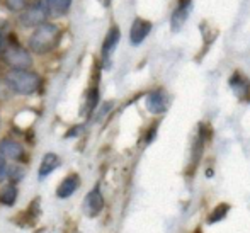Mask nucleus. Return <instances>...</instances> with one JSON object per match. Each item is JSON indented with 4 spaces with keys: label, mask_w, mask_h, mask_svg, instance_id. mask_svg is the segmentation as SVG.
<instances>
[{
    "label": "nucleus",
    "mask_w": 250,
    "mask_h": 233,
    "mask_svg": "<svg viewBox=\"0 0 250 233\" xmlns=\"http://www.w3.org/2000/svg\"><path fill=\"white\" fill-rule=\"evenodd\" d=\"M5 84L14 94L31 95L41 87V79L29 70H10L5 75Z\"/></svg>",
    "instance_id": "nucleus-1"
},
{
    "label": "nucleus",
    "mask_w": 250,
    "mask_h": 233,
    "mask_svg": "<svg viewBox=\"0 0 250 233\" xmlns=\"http://www.w3.org/2000/svg\"><path fill=\"white\" fill-rule=\"evenodd\" d=\"M60 41V29L55 24H41L36 27L29 40V49L38 55L50 53L56 48Z\"/></svg>",
    "instance_id": "nucleus-2"
},
{
    "label": "nucleus",
    "mask_w": 250,
    "mask_h": 233,
    "mask_svg": "<svg viewBox=\"0 0 250 233\" xmlns=\"http://www.w3.org/2000/svg\"><path fill=\"white\" fill-rule=\"evenodd\" d=\"M3 62L12 66V70H26L27 66H31L33 58H31L29 51L21 48L19 44L10 43L3 48Z\"/></svg>",
    "instance_id": "nucleus-3"
},
{
    "label": "nucleus",
    "mask_w": 250,
    "mask_h": 233,
    "mask_svg": "<svg viewBox=\"0 0 250 233\" xmlns=\"http://www.w3.org/2000/svg\"><path fill=\"white\" fill-rule=\"evenodd\" d=\"M48 2H38L34 5H31L29 9H26L21 14L19 21L22 26L33 27V26H41L48 17Z\"/></svg>",
    "instance_id": "nucleus-4"
},
{
    "label": "nucleus",
    "mask_w": 250,
    "mask_h": 233,
    "mask_svg": "<svg viewBox=\"0 0 250 233\" xmlns=\"http://www.w3.org/2000/svg\"><path fill=\"white\" fill-rule=\"evenodd\" d=\"M191 10H192V0H179L177 7H175L170 16V27L174 33H179L182 29L186 21L191 16Z\"/></svg>",
    "instance_id": "nucleus-5"
},
{
    "label": "nucleus",
    "mask_w": 250,
    "mask_h": 233,
    "mask_svg": "<svg viewBox=\"0 0 250 233\" xmlns=\"http://www.w3.org/2000/svg\"><path fill=\"white\" fill-rule=\"evenodd\" d=\"M146 109L151 114H164L168 109V95L165 90L157 89L146 95Z\"/></svg>",
    "instance_id": "nucleus-6"
},
{
    "label": "nucleus",
    "mask_w": 250,
    "mask_h": 233,
    "mask_svg": "<svg viewBox=\"0 0 250 233\" xmlns=\"http://www.w3.org/2000/svg\"><path fill=\"white\" fill-rule=\"evenodd\" d=\"M151 31V22L150 21H145V19H136L133 22L131 29H129V41H131L133 46H138L142 44L143 41L146 40V36L150 34Z\"/></svg>",
    "instance_id": "nucleus-7"
},
{
    "label": "nucleus",
    "mask_w": 250,
    "mask_h": 233,
    "mask_svg": "<svg viewBox=\"0 0 250 233\" xmlns=\"http://www.w3.org/2000/svg\"><path fill=\"white\" fill-rule=\"evenodd\" d=\"M102 208H104V197H102L101 191L96 187V189L87 194L85 201H83V210H85V213L89 216H97L102 211Z\"/></svg>",
    "instance_id": "nucleus-8"
},
{
    "label": "nucleus",
    "mask_w": 250,
    "mask_h": 233,
    "mask_svg": "<svg viewBox=\"0 0 250 233\" xmlns=\"http://www.w3.org/2000/svg\"><path fill=\"white\" fill-rule=\"evenodd\" d=\"M0 155L10 160H24V148L14 140H2L0 141Z\"/></svg>",
    "instance_id": "nucleus-9"
},
{
    "label": "nucleus",
    "mask_w": 250,
    "mask_h": 233,
    "mask_svg": "<svg viewBox=\"0 0 250 233\" xmlns=\"http://www.w3.org/2000/svg\"><path fill=\"white\" fill-rule=\"evenodd\" d=\"M230 87L240 101H249L250 99V82L244 75L235 73V75L230 79Z\"/></svg>",
    "instance_id": "nucleus-10"
},
{
    "label": "nucleus",
    "mask_w": 250,
    "mask_h": 233,
    "mask_svg": "<svg viewBox=\"0 0 250 233\" xmlns=\"http://www.w3.org/2000/svg\"><path fill=\"white\" fill-rule=\"evenodd\" d=\"M79 186H80V177H79V175H77V174L68 175V177H66L65 181L58 186V189H56V196L62 197V199L70 197L77 189H79Z\"/></svg>",
    "instance_id": "nucleus-11"
},
{
    "label": "nucleus",
    "mask_w": 250,
    "mask_h": 233,
    "mask_svg": "<svg viewBox=\"0 0 250 233\" xmlns=\"http://www.w3.org/2000/svg\"><path fill=\"white\" fill-rule=\"evenodd\" d=\"M60 157L56 153H46L41 160V165H40V179H46L48 175L51 174L53 170L60 167Z\"/></svg>",
    "instance_id": "nucleus-12"
},
{
    "label": "nucleus",
    "mask_w": 250,
    "mask_h": 233,
    "mask_svg": "<svg viewBox=\"0 0 250 233\" xmlns=\"http://www.w3.org/2000/svg\"><path fill=\"white\" fill-rule=\"evenodd\" d=\"M119 36H121V33H119L118 27H111V29H109L107 36H105V40H104V44H102V56H104L105 62H107L109 55L114 51L116 44L119 43Z\"/></svg>",
    "instance_id": "nucleus-13"
},
{
    "label": "nucleus",
    "mask_w": 250,
    "mask_h": 233,
    "mask_svg": "<svg viewBox=\"0 0 250 233\" xmlns=\"http://www.w3.org/2000/svg\"><path fill=\"white\" fill-rule=\"evenodd\" d=\"M70 5L72 0H48V12L55 17H62L70 10Z\"/></svg>",
    "instance_id": "nucleus-14"
},
{
    "label": "nucleus",
    "mask_w": 250,
    "mask_h": 233,
    "mask_svg": "<svg viewBox=\"0 0 250 233\" xmlns=\"http://www.w3.org/2000/svg\"><path fill=\"white\" fill-rule=\"evenodd\" d=\"M17 199V187L14 184L5 186L0 191V203L5 204V206H12Z\"/></svg>",
    "instance_id": "nucleus-15"
},
{
    "label": "nucleus",
    "mask_w": 250,
    "mask_h": 233,
    "mask_svg": "<svg viewBox=\"0 0 250 233\" xmlns=\"http://www.w3.org/2000/svg\"><path fill=\"white\" fill-rule=\"evenodd\" d=\"M228 210H230L228 204H220V206H216L213 210V213L209 214V218H208V223H218V221H221L227 216Z\"/></svg>",
    "instance_id": "nucleus-16"
},
{
    "label": "nucleus",
    "mask_w": 250,
    "mask_h": 233,
    "mask_svg": "<svg viewBox=\"0 0 250 233\" xmlns=\"http://www.w3.org/2000/svg\"><path fill=\"white\" fill-rule=\"evenodd\" d=\"M5 5H7V9L9 10H22V9H26V5H27V0H5Z\"/></svg>",
    "instance_id": "nucleus-17"
},
{
    "label": "nucleus",
    "mask_w": 250,
    "mask_h": 233,
    "mask_svg": "<svg viewBox=\"0 0 250 233\" xmlns=\"http://www.w3.org/2000/svg\"><path fill=\"white\" fill-rule=\"evenodd\" d=\"M97 102H99V92H97V89H92L87 97V111H92L97 106Z\"/></svg>",
    "instance_id": "nucleus-18"
},
{
    "label": "nucleus",
    "mask_w": 250,
    "mask_h": 233,
    "mask_svg": "<svg viewBox=\"0 0 250 233\" xmlns=\"http://www.w3.org/2000/svg\"><path fill=\"white\" fill-rule=\"evenodd\" d=\"M7 175H9L10 179H21L22 177V169L21 167H10V169H7Z\"/></svg>",
    "instance_id": "nucleus-19"
},
{
    "label": "nucleus",
    "mask_w": 250,
    "mask_h": 233,
    "mask_svg": "<svg viewBox=\"0 0 250 233\" xmlns=\"http://www.w3.org/2000/svg\"><path fill=\"white\" fill-rule=\"evenodd\" d=\"M5 177H7V162H5V158L0 155V182Z\"/></svg>",
    "instance_id": "nucleus-20"
},
{
    "label": "nucleus",
    "mask_w": 250,
    "mask_h": 233,
    "mask_svg": "<svg viewBox=\"0 0 250 233\" xmlns=\"http://www.w3.org/2000/svg\"><path fill=\"white\" fill-rule=\"evenodd\" d=\"M196 233H201V232H199V230H198V232H196Z\"/></svg>",
    "instance_id": "nucleus-21"
}]
</instances>
